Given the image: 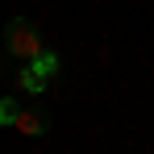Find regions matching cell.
I'll list each match as a JSON object with an SVG mask.
<instances>
[{"label": "cell", "mask_w": 154, "mask_h": 154, "mask_svg": "<svg viewBox=\"0 0 154 154\" xmlns=\"http://www.w3.org/2000/svg\"><path fill=\"white\" fill-rule=\"evenodd\" d=\"M4 50H8V58H17V63H33L46 46H42V33H38V25L29 17H13L4 25Z\"/></svg>", "instance_id": "obj_1"}, {"label": "cell", "mask_w": 154, "mask_h": 154, "mask_svg": "<svg viewBox=\"0 0 154 154\" xmlns=\"http://www.w3.org/2000/svg\"><path fill=\"white\" fill-rule=\"evenodd\" d=\"M13 129H17L21 137H42V133L50 129V117H46V108H21L17 121H13Z\"/></svg>", "instance_id": "obj_2"}, {"label": "cell", "mask_w": 154, "mask_h": 154, "mask_svg": "<svg viewBox=\"0 0 154 154\" xmlns=\"http://www.w3.org/2000/svg\"><path fill=\"white\" fill-rule=\"evenodd\" d=\"M21 67H33V75H42V79H54V71H58V58H54L50 50H42L33 63H21Z\"/></svg>", "instance_id": "obj_3"}, {"label": "cell", "mask_w": 154, "mask_h": 154, "mask_svg": "<svg viewBox=\"0 0 154 154\" xmlns=\"http://www.w3.org/2000/svg\"><path fill=\"white\" fill-rule=\"evenodd\" d=\"M46 83H50V79L33 75V67H21V75H17V88H21V92H33V96H38V92H46Z\"/></svg>", "instance_id": "obj_4"}, {"label": "cell", "mask_w": 154, "mask_h": 154, "mask_svg": "<svg viewBox=\"0 0 154 154\" xmlns=\"http://www.w3.org/2000/svg\"><path fill=\"white\" fill-rule=\"evenodd\" d=\"M17 112H21V104L8 100V96H0V125H13V121H17Z\"/></svg>", "instance_id": "obj_5"}]
</instances>
